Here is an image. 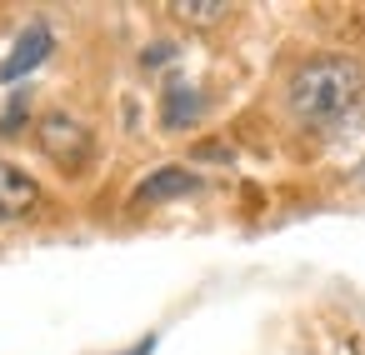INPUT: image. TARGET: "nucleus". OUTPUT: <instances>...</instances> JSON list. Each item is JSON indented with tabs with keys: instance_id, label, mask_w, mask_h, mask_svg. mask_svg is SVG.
<instances>
[{
	"instance_id": "obj_1",
	"label": "nucleus",
	"mask_w": 365,
	"mask_h": 355,
	"mask_svg": "<svg viewBox=\"0 0 365 355\" xmlns=\"http://www.w3.org/2000/svg\"><path fill=\"white\" fill-rule=\"evenodd\" d=\"M290 115L310 130H335L355 115V106L365 101V66L355 56H310L305 66H295L290 76Z\"/></svg>"
},
{
	"instance_id": "obj_2",
	"label": "nucleus",
	"mask_w": 365,
	"mask_h": 355,
	"mask_svg": "<svg viewBox=\"0 0 365 355\" xmlns=\"http://www.w3.org/2000/svg\"><path fill=\"white\" fill-rule=\"evenodd\" d=\"M36 140H41V150H46L56 165H81V160L91 155V130H86L76 115H66V110L46 115V120L36 125Z\"/></svg>"
},
{
	"instance_id": "obj_3",
	"label": "nucleus",
	"mask_w": 365,
	"mask_h": 355,
	"mask_svg": "<svg viewBox=\"0 0 365 355\" xmlns=\"http://www.w3.org/2000/svg\"><path fill=\"white\" fill-rule=\"evenodd\" d=\"M51 26L46 21H36V26H26L21 36H16V46H11V56L6 61H0V81H6V86H21L46 56H51Z\"/></svg>"
},
{
	"instance_id": "obj_4",
	"label": "nucleus",
	"mask_w": 365,
	"mask_h": 355,
	"mask_svg": "<svg viewBox=\"0 0 365 355\" xmlns=\"http://www.w3.org/2000/svg\"><path fill=\"white\" fill-rule=\"evenodd\" d=\"M200 110H205L200 91H195L190 81L170 76V81H165V91H160V120H165V130H185V125H195V120H200Z\"/></svg>"
},
{
	"instance_id": "obj_5",
	"label": "nucleus",
	"mask_w": 365,
	"mask_h": 355,
	"mask_svg": "<svg viewBox=\"0 0 365 355\" xmlns=\"http://www.w3.org/2000/svg\"><path fill=\"white\" fill-rule=\"evenodd\" d=\"M195 190H200V180H195L190 170L160 165L155 175H145V180L135 185V200H140V205H160V200H185V195H195Z\"/></svg>"
},
{
	"instance_id": "obj_6",
	"label": "nucleus",
	"mask_w": 365,
	"mask_h": 355,
	"mask_svg": "<svg viewBox=\"0 0 365 355\" xmlns=\"http://www.w3.org/2000/svg\"><path fill=\"white\" fill-rule=\"evenodd\" d=\"M36 200H41V185H36L21 165H6V160H0V220H16V215L36 210Z\"/></svg>"
},
{
	"instance_id": "obj_7",
	"label": "nucleus",
	"mask_w": 365,
	"mask_h": 355,
	"mask_svg": "<svg viewBox=\"0 0 365 355\" xmlns=\"http://www.w3.org/2000/svg\"><path fill=\"white\" fill-rule=\"evenodd\" d=\"M170 16H175V21H185V26H215V21H225V16H230V6H225V0H215V6H190V0H175Z\"/></svg>"
},
{
	"instance_id": "obj_8",
	"label": "nucleus",
	"mask_w": 365,
	"mask_h": 355,
	"mask_svg": "<svg viewBox=\"0 0 365 355\" xmlns=\"http://www.w3.org/2000/svg\"><path fill=\"white\" fill-rule=\"evenodd\" d=\"M21 125H26V96L16 91V96H11V106H6V120H0V135H16Z\"/></svg>"
},
{
	"instance_id": "obj_9",
	"label": "nucleus",
	"mask_w": 365,
	"mask_h": 355,
	"mask_svg": "<svg viewBox=\"0 0 365 355\" xmlns=\"http://www.w3.org/2000/svg\"><path fill=\"white\" fill-rule=\"evenodd\" d=\"M170 56H175V46H150V51H145L140 61H145V66H165Z\"/></svg>"
},
{
	"instance_id": "obj_10",
	"label": "nucleus",
	"mask_w": 365,
	"mask_h": 355,
	"mask_svg": "<svg viewBox=\"0 0 365 355\" xmlns=\"http://www.w3.org/2000/svg\"><path fill=\"white\" fill-rule=\"evenodd\" d=\"M195 155H200V160H230V150H225V145H200Z\"/></svg>"
},
{
	"instance_id": "obj_11",
	"label": "nucleus",
	"mask_w": 365,
	"mask_h": 355,
	"mask_svg": "<svg viewBox=\"0 0 365 355\" xmlns=\"http://www.w3.org/2000/svg\"><path fill=\"white\" fill-rule=\"evenodd\" d=\"M150 350H155V335H145V340H135V345H130V350H120V355H150Z\"/></svg>"
}]
</instances>
